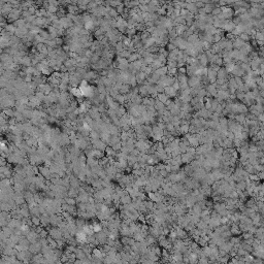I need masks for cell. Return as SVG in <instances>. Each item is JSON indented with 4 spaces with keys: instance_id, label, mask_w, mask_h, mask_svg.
<instances>
[{
    "instance_id": "cell-1",
    "label": "cell",
    "mask_w": 264,
    "mask_h": 264,
    "mask_svg": "<svg viewBox=\"0 0 264 264\" xmlns=\"http://www.w3.org/2000/svg\"><path fill=\"white\" fill-rule=\"evenodd\" d=\"M120 202H121L122 204H129V203H132V197L129 195V193L124 194L123 196H121Z\"/></svg>"
},
{
    "instance_id": "cell-2",
    "label": "cell",
    "mask_w": 264,
    "mask_h": 264,
    "mask_svg": "<svg viewBox=\"0 0 264 264\" xmlns=\"http://www.w3.org/2000/svg\"><path fill=\"white\" fill-rule=\"evenodd\" d=\"M127 162H128V165L130 167H132L133 164L136 163V162H138L137 156H134V155H132V154H129L128 157H127Z\"/></svg>"
},
{
    "instance_id": "cell-3",
    "label": "cell",
    "mask_w": 264,
    "mask_h": 264,
    "mask_svg": "<svg viewBox=\"0 0 264 264\" xmlns=\"http://www.w3.org/2000/svg\"><path fill=\"white\" fill-rule=\"evenodd\" d=\"M120 141H121V137H120V135H119V134H114V135L111 136V139H109L108 146L112 147L114 145H116V143H118V142H120Z\"/></svg>"
},
{
    "instance_id": "cell-4",
    "label": "cell",
    "mask_w": 264,
    "mask_h": 264,
    "mask_svg": "<svg viewBox=\"0 0 264 264\" xmlns=\"http://www.w3.org/2000/svg\"><path fill=\"white\" fill-rule=\"evenodd\" d=\"M104 153L106 154V156H107V157H116V155H117V153H118V152L112 149V147L107 146V147H106V149H105V151H104Z\"/></svg>"
},
{
    "instance_id": "cell-5",
    "label": "cell",
    "mask_w": 264,
    "mask_h": 264,
    "mask_svg": "<svg viewBox=\"0 0 264 264\" xmlns=\"http://www.w3.org/2000/svg\"><path fill=\"white\" fill-rule=\"evenodd\" d=\"M0 207H1V211H12V206L11 205L9 202H2L1 201Z\"/></svg>"
},
{
    "instance_id": "cell-6",
    "label": "cell",
    "mask_w": 264,
    "mask_h": 264,
    "mask_svg": "<svg viewBox=\"0 0 264 264\" xmlns=\"http://www.w3.org/2000/svg\"><path fill=\"white\" fill-rule=\"evenodd\" d=\"M64 199H65V202H66V203H68L69 205H76V203H77L76 198H74V197L66 196V197L64 198Z\"/></svg>"
},
{
    "instance_id": "cell-7",
    "label": "cell",
    "mask_w": 264,
    "mask_h": 264,
    "mask_svg": "<svg viewBox=\"0 0 264 264\" xmlns=\"http://www.w3.org/2000/svg\"><path fill=\"white\" fill-rule=\"evenodd\" d=\"M90 137H91V139H94V140L100 139V132H99V131H95V130H91Z\"/></svg>"
},
{
    "instance_id": "cell-8",
    "label": "cell",
    "mask_w": 264,
    "mask_h": 264,
    "mask_svg": "<svg viewBox=\"0 0 264 264\" xmlns=\"http://www.w3.org/2000/svg\"><path fill=\"white\" fill-rule=\"evenodd\" d=\"M39 235H40V238H47V236L50 235V233H49V231L47 230L46 228H42V230L40 231V233H39Z\"/></svg>"
},
{
    "instance_id": "cell-9",
    "label": "cell",
    "mask_w": 264,
    "mask_h": 264,
    "mask_svg": "<svg viewBox=\"0 0 264 264\" xmlns=\"http://www.w3.org/2000/svg\"><path fill=\"white\" fill-rule=\"evenodd\" d=\"M128 238H129V236H121V237H120V241H121L123 246H126V245H128Z\"/></svg>"
},
{
    "instance_id": "cell-10",
    "label": "cell",
    "mask_w": 264,
    "mask_h": 264,
    "mask_svg": "<svg viewBox=\"0 0 264 264\" xmlns=\"http://www.w3.org/2000/svg\"><path fill=\"white\" fill-rule=\"evenodd\" d=\"M122 147H123L122 141H120V142H118V143H116V145L112 146V149H114L115 151H117V152H120L121 149H122Z\"/></svg>"
},
{
    "instance_id": "cell-11",
    "label": "cell",
    "mask_w": 264,
    "mask_h": 264,
    "mask_svg": "<svg viewBox=\"0 0 264 264\" xmlns=\"http://www.w3.org/2000/svg\"><path fill=\"white\" fill-rule=\"evenodd\" d=\"M120 137H121V140H127L129 137H128V133L127 131H122L121 134H120Z\"/></svg>"
},
{
    "instance_id": "cell-12",
    "label": "cell",
    "mask_w": 264,
    "mask_h": 264,
    "mask_svg": "<svg viewBox=\"0 0 264 264\" xmlns=\"http://www.w3.org/2000/svg\"><path fill=\"white\" fill-rule=\"evenodd\" d=\"M17 119L16 118H12V119H9L7 120V123H8V125L9 126H13V125H17Z\"/></svg>"
},
{
    "instance_id": "cell-13",
    "label": "cell",
    "mask_w": 264,
    "mask_h": 264,
    "mask_svg": "<svg viewBox=\"0 0 264 264\" xmlns=\"http://www.w3.org/2000/svg\"><path fill=\"white\" fill-rule=\"evenodd\" d=\"M7 224H8V221L6 220V219H1V218H0V225H1V228L7 226Z\"/></svg>"
},
{
    "instance_id": "cell-14",
    "label": "cell",
    "mask_w": 264,
    "mask_h": 264,
    "mask_svg": "<svg viewBox=\"0 0 264 264\" xmlns=\"http://www.w3.org/2000/svg\"><path fill=\"white\" fill-rule=\"evenodd\" d=\"M141 168V165H140V163L139 162H136V163H134L133 164V166H132V169H140Z\"/></svg>"
},
{
    "instance_id": "cell-15",
    "label": "cell",
    "mask_w": 264,
    "mask_h": 264,
    "mask_svg": "<svg viewBox=\"0 0 264 264\" xmlns=\"http://www.w3.org/2000/svg\"><path fill=\"white\" fill-rule=\"evenodd\" d=\"M4 114H5L6 116H8V117H12L13 115H15V114H13V111H11V109H5V111H4Z\"/></svg>"
},
{
    "instance_id": "cell-16",
    "label": "cell",
    "mask_w": 264,
    "mask_h": 264,
    "mask_svg": "<svg viewBox=\"0 0 264 264\" xmlns=\"http://www.w3.org/2000/svg\"><path fill=\"white\" fill-rule=\"evenodd\" d=\"M68 119H69L70 121H75V120H76V115L71 114V115H69V117H68Z\"/></svg>"
}]
</instances>
